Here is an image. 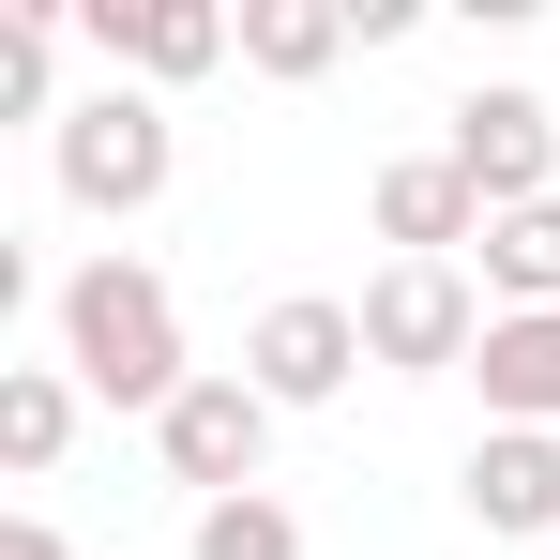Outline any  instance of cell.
Segmentation results:
<instances>
[{
	"label": "cell",
	"instance_id": "6da1fadb",
	"mask_svg": "<svg viewBox=\"0 0 560 560\" xmlns=\"http://www.w3.org/2000/svg\"><path fill=\"white\" fill-rule=\"evenodd\" d=\"M61 378L77 394H106V409H183V303H167V273L152 258H77L61 273Z\"/></svg>",
	"mask_w": 560,
	"mask_h": 560
},
{
	"label": "cell",
	"instance_id": "9c48e42d",
	"mask_svg": "<svg viewBox=\"0 0 560 560\" xmlns=\"http://www.w3.org/2000/svg\"><path fill=\"white\" fill-rule=\"evenodd\" d=\"M378 243L394 258H455V243H485V197H469L455 152H409V167H378Z\"/></svg>",
	"mask_w": 560,
	"mask_h": 560
},
{
	"label": "cell",
	"instance_id": "30bf717a",
	"mask_svg": "<svg viewBox=\"0 0 560 560\" xmlns=\"http://www.w3.org/2000/svg\"><path fill=\"white\" fill-rule=\"evenodd\" d=\"M469 378H485V424H546L560 440V318H485Z\"/></svg>",
	"mask_w": 560,
	"mask_h": 560
},
{
	"label": "cell",
	"instance_id": "7c38bea8",
	"mask_svg": "<svg viewBox=\"0 0 560 560\" xmlns=\"http://www.w3.org/2000/svg\"><path fill=\"white\" fill-rule=\"evenodd\" d=\"M364 31H349V0H243V61L258 77H334Z\"/></svg>",
	"mask_w": 560,
	"mask_h": 560
},
{
	"label": "cell",
	"instance_id": "277c9868",
	"mask_svg": "<svg viewBox=\"0 0 560 560\" xmlns=\"http://www.w3.org/2000/svg\"><path fill=\"white\" fill-rule=\"evenodd\" d=\"M273 424H288V409H273L243 364H197L183 409L152 424V455H167V485H197V500H243V485L273 469Z\"/></svg>",
	"mask_w": 560,
	"mask_h": 560
},
{
	"label": "cell",
	"instance_id": "7a4b0ae2",
	"mask_svg": "<svg viewBox=\"0 0 560 560\" xmlns=\"http://www.w3.org/2000/svg\"><path fill=\"white\" fill-rule=\"evenodd\" d=\"M46 167H61V197H77V212H152V197L183 183V121H167V92L106 77V92H77V106H61Z\"/></svg>",
	"mask_w": 560,
	"mask_h": 560
},
{
	"label": "cell",
	"instance_id": "ba28073f",
	"mask_svg": "<svg viewBox=\"0 0 560 560\" xmlns=\"http://www.w3.org/2000/svg\"><path fill=\"white\" fill-rule=\"evenodd\" d=\"M455 500H469L485 546H560V440L546 424H485L469 469H455Z\"/></svg>",
	"mask_w": 560,
	"mask_h": 560
},
{
	"label": "cell",
	"instance_id": "4fadbf2b",
	"mask_svg": "<svg viewBox=\"0 0 560 560\" xmlns=\"http://www.w3.org/2000/svg\"><path fill=\"white\" fill-rule=\"evenodd\" d=\"M77 440V378L61 364H0V469H61Z\"/></svg>",
	"mask_w": 560,
	"mask_h": 560
},
{
	"label": "cell",
	"instance_id": "5b68a950",
	"mask_svg": "<svg viewBox=\"0 0 560 560\" xmlns=\"http://www.w3.org/2000/svg\"><path fill=\"white\" fill-rule=\"evenodd\" d=\"M349 364H364V303H334V288H288V303H258V334H243V378L273 409H334Z\"/></svg>",
	"mask_w": 560,
	"mask_h": 560
},
{
	"label": "cell",
	"instance_id": "5bb4252c",
	"mask_svg": "<svg viewBox=\"0 0 560 560\" xmlns=\"http://www.w3.org/2000/svg\"><path fill=\"white\" fill-rule=\"evenodd\" d=\"M197 560H303V515H288L273 485H243V500H197Z\"/></svg>",
	"mask_w": 560,
	"mask_h": 560
},
{
	"label": "cell",
	"instance_id": "9a60e30c",
	"mask_svg": "<svg viewBox=\"0 0 560 560\" xmlns=\"http://www.w3.org/2000/svg\"><path fill=\"white\" fill-rule=\"evenodd\" d=\"M0 560H61V530L46 515H0Z\"/></svg>",
	"mask_w": 560,
	"mask_h": 560
},
{
	"label": "cell",
	"instance_id": "8fae6325",
	"mask_svg": "<svg viewBox=\"0 0 560 560\" xmlns=\"http://www.w3.org/2000/svg\"><path fill=\"white\" fill-rule=\"evenodd\" d=\"M485 288H500V318H560V197L485 212Z\"/></svg>",
	"mask_w": 560,
	"mask_h": 560
},
{
	"label": "cell",
	"instance_id": "3957f363",
	"mask_svg": "<svg viewBox=\"0 0 560 560\" xmlns=\"http://www.w3.org/2000/svg\"><path fill=\"white\" fill-rule=\"evenodd\" d=\"M485 318H500V303H469V258H378V288H364V364L455 378L469 349H485Z\"/></svg>",
	"mask_w": 560,
	"mask_h": 560
},
{
	"label": "cell",
	"instance_id": "8992f818",
	"mask_svg": "<svg viewBox=\"0 0 560 560\" xmlns=\"http://www.w3.org/2000/svg\"><path fill=\"white\" fill-rule=\"evenodd\" d=\"M440 152L469 167V197H485V212H530V197H560V121H546V92H515V77H500V92H469Z\"/></svg>",
	"mask_w": 560,
	"mask_h": 560
},
{
	"label": "cell",
	"instance_id": "52a82bcc",
	"mask_svg": "<svg viewBox=\"0 0 560 560\" xmlns=\"http://www.w3.org/2000/svg\"><path fill=\"white\" fill-rule=\"evenodd\" d=\"M77 31L106 46V77H137V92H183V77H212L243 46V15H212V0H77Z\"/></svg>",
	"mask_w": 560,
	"mask_h": 560
}]
</instances>
